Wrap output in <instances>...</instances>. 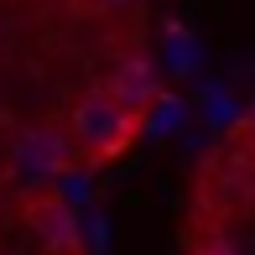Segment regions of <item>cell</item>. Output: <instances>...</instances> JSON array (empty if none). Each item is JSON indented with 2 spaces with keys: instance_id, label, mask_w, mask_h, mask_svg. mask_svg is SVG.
Returning <instances> with one entry per match:
<instances>
[{
  "instance_id": "277c9868",
  "label": "cell",
  "mask_w": 255,
  "mask_h": 255,
  "mask_svg": "<svg viewBox=\"0 0 255 255\" xmlns=\"http://www.w3.org/2000/svg\"><path fill=\"white\" fill-rule=\"evenodd\" d=\"M104 89H115L125 104H135V110H146V115L156 110V68L146 63V57H125V63H115L110 73H104Z\"/></svg>"
},
{
  "instance_id": "8992f818",
  "label": "cell",
  "mask_w": 255,
  "mask_h": 255,
  "mask_svg": "<svg viewBox=\"0 0 255 255\" xmlns=\"http://www.w3.org/2000/svg\"><path fill=\"white\" fill-rule=\"evenodd\" d=\"M135 5H141V0H73V10H78V16H89V21H104V16H130Z\"/></svg>"
},
{
  "instance_id": "7a4b0ae2",
  "label": "cell",
  "mask_w": 255,
  "mask_h": 255,
  "mask_svg": "<svg viewBox=\"0 0 255 255\" xmlns=\"http://www.w3.org/2000/svg\"><path fill=\"white\" fill-rule=\"evenodd\" d=\"M10 167H16V177L26 188H52L68 167H78L68 125H26L10 141Z\"/></svg>"
},
{
  "instance_id": "52a82bcc",
  "label": "cell",
  "mask_w": 255,
  "mask_h": 255,
  "mask_svg": "<svg viewBox=\"0 0 255 255\" xmlns=\"http://www.w3.org/2000/svg\"><path fill=\"white\" fill-rule=\"evenodd\" d=\"M235 151L245 156V161H255V104L240 115V125H235Z\"/></svg>"
},
{
  "instance_id": "6da1fadb",
  "label": "cell",
  "mask_w": 255,
  "mask_h": 255,
  "mask_svg": "<svg viewBox=\"0 0 255 255\" xmlns=\"http://www.w3.org/2000/svg\"><path fill=\"white\" fill-rule=\"evenodd\" d=\"M68 135H73V156L84 172H104L115 167L120 156L135 151V141H141L146 130V110H135V104H125L115 89L94 84L89 94L73 99V110H68Z\"/></svg>"
},
{
  "instance_id": "3957f363",
  "label": "cell",
  "mask_w": 255,
  "mask_h": 255,
  "mask_svg": "<svg viewBox=\"0 0 255 255\" xmlns=\"http://www.w3.org/2000/svg\"><path fill=\"white\" fill-rule=\"evenodd\" d=\"M26 224L37 229V240L57 255H78V214L68 198H57L52 188H31L26 198Z\"/></svg>"
},
{
  "instance_id": "5b68a950",
  "label": "cell",
  "mask_w": 255,
  "mask_h": 255,
  "mask_svg": "<svg viewBox=\"0 0 255 255\" xmlns=\"http://www.w3.org/2000/svg\"><path fill=\"white\" fill-rule=\"evenodd\" d=\"M182 255H240L235 240L224 235V224H203V229H188V245H182Z\"/></svg>"
}]
</instances>
